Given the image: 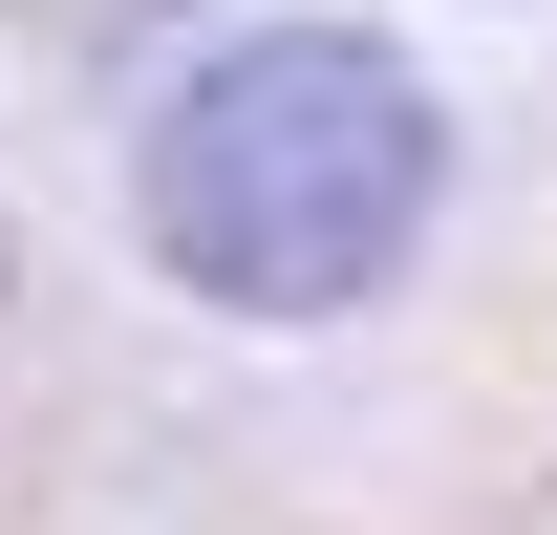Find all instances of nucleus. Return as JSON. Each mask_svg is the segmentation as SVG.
Wrapping results in <instances>:
<instances>
[{
  "instance_id": "f257e3e1",
  "label": "nucleus",
  "mask_w": 557,
  "mask_h": 535,
  "mask_svg": "<svg viewBox=\"0 0 557 535\" xmlns=\"http://www.w3.org/2000/svg\"><path fill=\"white\" fill-rule=\"evenodd\" d=\"M429 65L408 43H364V22H258V43H214L129 150V236L194 300L236 322H344L364 278L429 236Z\"/></svg>"
}]
</instances>
